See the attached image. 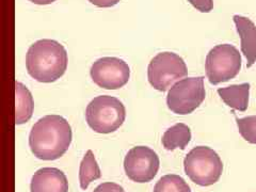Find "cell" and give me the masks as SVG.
<instances>
[{
	"mask_svg": "<svg viewBox=\"0 0 256 192\" xmlns=\"http://www.w3.org/2000/svg\"><path fill=\"white\" fill-rule=\"evenodd\" d=\"M73 139L72 127L61 116H43L32 126L29 146L36 158L56 160L66 153Z\"/></svg>",
	"mask_w": 256,
	"mask_h": 192,
	"instance_id": "6da1fadb",
	"label": "cell"
},
{
	"mask_svg": "<svg viewBox=\"0 0 256 192\" xmlns=\"http://www.w3.org/2000/svg\"><path fill=\"white\" fill-rule=\"evenodd\" d=\"M68 63V52L58 41L38 40L32 44L26 54L28 74L38 82H57L66 74Z\"/></svg>",
	"mask_w": 256,
	"mask_h": 192,
	"instance_id": "7a4b0ae2",
	"label": "cell"
},
{
	"mask_svg": "<svg viewBox=\"0 0 256 192\" xmlns=\"http://www.w3.org/2000/svg\"><path fill=\"white\" fill-rule=\"evenodd\" d=\"M126 109L123 102L110 95H100L93 98L86 110L88 125L98 134H111L123 125Z\"/></svg>",
	"mask_w": 256,
	"mask_h": 192,
	"instance_id": "3957f363",
	"label": "cell"
},
{
	"mask_svg": "<svg viewBox=\"0 0 256 192\" xmlns=\"http://www.w3.org/2000/svg\"><path fill=\"white\" fill-rule=\"evenodd\" d=\"M184 170L194 184L202 187L217 182L223 172V164L217 152L208 146L192 148L184 159Z\"/></svg>",
	"mask_w": 256,
	"mask_h": 192,
	"instance_id": "277c9868",
	"label": "cell"
},
{
	"mask_svg": "<svg viewBox=\"0 0 256 192\" xmlns=\"http://www.w3.org/2000/svg\"><path fill=\"white\" fill-rule=\"evenodd\" d=\"M242 70V54L234 45L214 46L206 56L205 70L210 82L217 86L235 78Z\"/></svg>",
	"mask_w": 256,
	"mask_h": 192,
	"instance_id": "5b68a950",
	"label": "cell"
},
{
	"mask_svg": "<svg viewBox=\"0 0 256 192\" xmlns=\"http://www.w3.org/2000/svg\"><path fill=\"white\" fill-rule=\"evenodd\" d=\"M205 98L204 77H188L172 86L166 96V105L173 114L187 116L201 106Z\"/></svg>",
	"mask_w": 256,
	"mask_h": 192,
	"instance_id": "8992f818",
	"label": "cell"
},
{
	"mask_svg": "<svg viewBox=\"0 0 256 192\" xmlns=\"http://www.w3.org/2000/svg\"><path fill=\"white\" fill-rule=\"evenodd\" d=\"M187 75L186 62L178 54L170 52L155 56L148 68V82L160 92L166 91L175 82Z\"/></svg>",
	"mask_w": 256,
	"mask_h": 192,
	"instance_id": "52a82bcc",
	"label": "cell"
},
{
	"mask_svg": "<svg viewBox=\"0 0 256 192\" xmlns=\"http://www.w3.org/2000/svg\"><path fill=\"white\" fill-rule=\"evenodd\" d=\"M95 84L106 90H118L130 80V68L128 64L116 57H102L96 60L90 70Z\"/></svg>",
	"mask_w": 256,
	"mask_h": 192,
	"instance_id": "ba28073f",
	"label": "cell"
},
{
	"mask_svg": "<svg viewBox=\"0 0 256 192\" xmlns=\"http://www.w3.org/2000/svg\"><path fill=\"white\" fill-rule=\"evenodd\" d=\"M159 157L148 146H134L128 150L124 159V170L128 178L136 182L153 180L159 170Z\"/></svg>",
	"mask_w": 256,
	"mask_h": 192,
	"instance_id": "9c48e42d",
	"label": "cell"
},
{
	"mask_svg": "<svg viewBox=\"0 0 256 192\" xmlns=\"http://www.w3.org/2000/svg\"><path fill=\"white\" fill-rule=\"evenodd\" d=\"M31 192H68L66 175L57 168H42L31 180Z\"/></svg>",
	"mask_w": 256,
	"mask_h": 192,
	"instance_id": "30bf717a",
	"label": "cell"
},
{
	"mask_svg": "<svg viewBox=\"0 0 256 192\" xmlns=\"http://www.w3.org/2000/svg\"><path fill=\"white\" fill-rule=\"evenodd\" d=\"M233 20L242 40V52L246 58V68H250L256 62V26L248 18L234 15Z\"/></svg>",
	"mask_w": 256,
	"mask_h": 192,
	"instance_id": "8fae6325",
	"label": "cell"
},
{
	"mask_svg": "<svg viewBox=\"0 0 256 192\" xmlns=\"http://www.w3.org/2000/svg\"><path fill=\"white\" fill-rule=\"evenodd\" d=\"M251 84L244 82L242 84H232L218 89V94L226 105L234 110L244 112L249 106Z\"/></svg>",
	"mask_w": 256,
	"mask_h": 192,
	"instance_id": "7c38bea8",
	"label": "cell"
},
{
	"mask_svg": "<svg viewBox=\"0 0 256 192\" xmlns=\"http://www.w3.org/2000/svg\"><path fill=\"white\" fill-rule=\"evenodd\" d=\"M15 124L27 123L32 118L34 110V102L31 92L22 84L15 82Z\"/></svg>",
	"mask_w": 256,
	"mask_h": 192,
	"instance_id": "4fadbf2b",
	"label": "cell"
},
{
	"mask_svg": "<svg viewBox=\"0 0 256 192\" xmlns=\"http://www.w3.org/2000/svg\"><path fill=\"white\" fill-rule=\"evenodd\" d=\"M191 137L189 126L184 123H178L164 132L162 141L166 150H174L176 148L185 150L191 141Z\"/></svg>",
	"mask_w": 256,
	"mask_h": 192,
	"instance_id": "5bb4252c",
	"label": "cell"
},
{
	"mask_svg": "<svg viewBox=\"0 0 256 192\" xmlns=\"http://www.w3.org/2000/svg\"><path fill=\"white\" fill-rule=\"evenodd\" d=\"M102 173L100 166L96 162L93 152L89 150L84 155L79 168V182L82 189L86 190L90 184L100 178Z\"/></svg>",
	"mask_w": 256,
	"mask_h": 192,
	"instance_id": "9a60e30c",
	"label": "cell"
},
{
	"mask_svg": "<svg viewBox=\"0 0 256 192\" xmlns=\"http://www.w3.org/2000/svg\"><path fill=\"white\" fill-rule=\"evenodd\" d=\"M153 192H191V189L182 176L166 174L157 182Z\"/></svg>",
	"mask_w": 256,
	"mask_h": 192,
	"instance_id": "2e32d148",
	"label": "cell"
},
{
	"mask_svg": "<svg viewBox=\"0 0 256 192\" xmlns=\"http://www.w3.org/2000/svg\"><path fill=\"white\" fill-rule=\"evenodd\" d=\"M236 122L242 137L251 144H256V116L242 118H236Z\"/></svg>",
	"mask_w": 256,
	"mask_h": 192,
	"instance_id": "e0dca14e",
	"label": "cell"
},
{
	"mask_svg": "<svg viewBox=\"0 0 256 192\" xmlns=\"http://www.w3.org/2000/svg\"><path fill=\"white\" fill-rule=\"evenodd\" d=\"M188 2L202 13H210L214 9V0H188Z\"/></svg>",
	"mask_w": 256,
	"mask_h": 192,
	"instance_id": "ac0fdd59",
	"label": "cell"
},
{
	"mask_svg": "<svg viewBox=\"0 0 256 192\" xmlns=\"http://www.w3.org/2000/svg\"><path fill=\"white\" fill-rule=\"evenodd\" d=\"M93 192H125L122 186L118 185L116 182H102L100 186L96 187Z\"/></svg>",
	"mask_w": 256,
	"mask_h": 192,
	"instance_id": "d6986e66",
	"label": "cell"
},
{
	"mask_svg": "<svg viewBox=\"0 0 256 192\" xmlns=\"http://www.w3.org/2000/svg\"><path fill=\"white\" fill-rule=\"evenodd\" d=\"M89 2L98 8H111L116 6L121 0H89Z\"/></svg>",
	"mask_w": 256,
	"mask_h": 192,
	"instance_id": "ffe728a7",
	"label": "cell"
},
{
	"mask_svg": "<svg viewBox=\"0 0 256 192\" xmlns=\"http://www.w3.org/2000/svg\"><path fill=\"white\" fill-rule=\"evenodd\" d=\"M29 2L38 6H46V4H52V2H56V0H29Z\"/></svg>",
	"mask_w": 256,
	"mask_h": 192,
	"instance_id": "44dd1931",
	"label": "cell"
}]
</instances>
